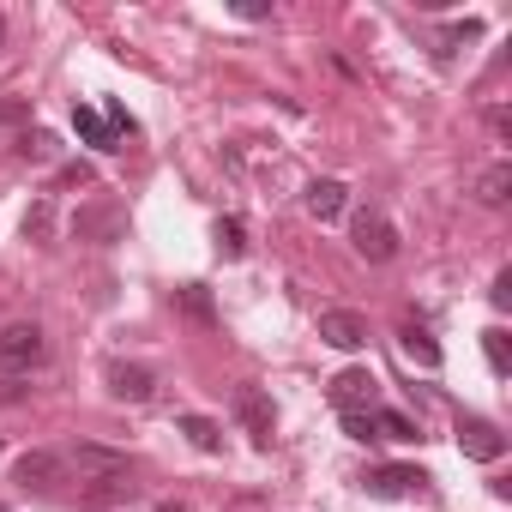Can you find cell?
I'll list each match as a JSON object with an SVG mask.
<instances>
[{
	"mask_svg": "<svg viewBox=\"0 0 512 512\" xmlns=\"http://www.w3.org/2000/svg\"><path fill=\"white\" fill-rule=\"evenodd\" d=\"M181 434L199 446V452H223V428L211 416H181Z\"/></svg>",
	"mask_w": 512,
	"mask_h": 512,
	"instance_id": "e0dca14e",
	"label": "cell"
},
{
	"mask_svg": "<svg viewBox=\"0 0 512 512\" xmlns=\"http://www.w3.org/2000/svg\"><path fill=\"white\" fill-rule=\"evenodd\" d=\"M476 37H482V19H464V25H452V31L440 37V55H452L458 43H476Z\"/></svg>",
	"mask_w": 512,
	"mask_h": 512,
	"instance_id": "44dd1931",
	"label": "cell"
},
{
	"mask_svg": "<svg viewBox=\"0 0 512 512\" xmlns=\"http://www.w3.org/2000/svg\"><path fill=\"white\" fill-rule=\"evenodd\" d=\"M73 127H79V139H85V145H97V151H121V139L109 133V121H103L91 103H73Z\"/></svg>",
	"mask_w": 512,
	"mask_h": 512,
	"instance_id": "5bb4252c",
	"label": "cell"
},
{
	"mask_svg": "<svg viewBox=\"0 0 512 512\" xmlns=\"http://www.w3.org/2000/svg\"><path fill=\"white\" fill-rule=\"evenodd\" d=\"M157 392V374L151 368H139V362H115L109 368V398L115 404H145Z\"/></svg>",
	"mask_w": 512,
	"mask_h": 512,
	"instance_id": "30bf717a",
	"label": "cell"
},
{
	"mask_svg": "<svg viewBox=\"0 0 512 512\" xmlns=\"http://www.w3.org/2000/svg\"><path fill=\"white\" fill-rule=\"evenodd\" d=\"M43 356H49V338L37 320H13L0 332V368L7 374H31V368H43Z\"/></svg>",
	"mask_w": 512,
	"mask_h": 512,
	"instance_id": "7a4b0ae2",
	"label": "cell"
},
{
	"mask_svg": "<svg viewBox=\"0 0 512 512\" xmlns=\"http://www.w3.org/2000/svg\"><path fill=\"white\" fill-rule=\"evenodd\" d=\"M0 49H7V19H0Z\"/></svg>",
	"mask_w": 512,
	"mask_h": 512,
	"instance_id": "4316f807",
	"label": "cell"
},
{
	"mask_svg": "<svg viewBox=\"0 0 512 512\" xmlns=\"http://www.w3.org/2000/svg\"><path fill=\"white\" fill-rule=\"evenodd\" d=\"M181 308H187L193 320H211V302H205V290H199V284H187V290H181Z\"/></svg>",
	"mask_w": 512,
	"mask_h": 512,
	"instance_id": "7402d4cb",
	"label": "cell"
},
{
	"mask_svg": "<svg viewBox=\"0 0 512 512\" xmlns=\"http://www.w3.org/2000/svg\"><path fill=\"white\" fill-rule=\"evenodd\" d=\"M482 350H488V368H494V374H506V368H512V350H506V332H500V326H488V332H482Z\"/></svg>",
	"mask_w": 512,
	"mask_h": 512,
	"instance_id": "ffe728a7",
	"label": "cell"
},
{
	"mask_svg": "<svg viewBox=\"0 0 512 512\" xmlns=\"http://www.w3.org/2000/svg\"><path fill=\"white\" fill-rule=\"evenodd\" d=\"M13 476H19L25 488H55V482H67V452L37 446V452H25V458L13 464Z\"/></svg>",
	"mask_w": 512,
	"mask_h": 512,
	"instance_id": "ba28073f",
	"label": "cell"
},
{
	"mask_svg": "<svg viewBox=\"0 0 512 512\" xmlns=\"http://www.w3.org/2000/svg\"><path fill=\"white\" fill-rule=\"evenodd\" d=\"M302 205H308V217H320V223H332V217H344V205H350V187L344 181H314L308 193H302Z\"/></svg>",
	"mask_w": 512,
	"mask_h": 512,
	"instance_id": "7c38bea8",
	"label": "cell"
},
{
	"mask_svg": "<svg viewBox=\"0 0 512 512\" xmlns=\"http://www.w3.org/2000/svg\"><path fill=\"white\" fill-rule=\"evenodd\" d=\"M49 229H55V205L37 199V205L25 211V235H31V241H49Z\"/></svg>",
	"mask_w": 512,
	"mask_h": 512,
	"instance_id": "d6986e66",
	"label": "cell"
},
{
	"mask_svg": "<svg viewBox=\"0 0 512 512\" xmlns=\"http://www.w3.org/2000/svg\"><path fill=\"white\" fill-rule=\"evenodd\" d=\"M506 193H512V163H494V169H482V181H476V199H482V205H506Z\"/></svg>",
	"mask_w": 512,
	"mask_h": 512,
	"instance_id": "9a60e30c",
	"label": "cell"
},
{
	"mask_svg": "<svg viewBox=\"0 0 512 512\" xmlns=\"http://www.w3.org/2000/svg\"><path fill=\"white\" fill-rule=\"evenodd\" d=\"M235 13H241V19H272V7H266V0H241Z\"/></svg>",
	"mask_w": 512,
	"mask_h": 512,
	"instance_id": "484cf974",
	"label": "cell"
},
{
	"mask_svg": "<svg viewBox=\"0 0 512 512\" xmlns=\"http://www.w3.org/2000/svg\"><path fill=\"white\" fill-rule=\"evenodd\" d=\"M350 241H356V253H362L368 266L398 260V229H392V217H386V211H374V205H362V211L350 217Z\"/></svg>",
	"mask_w": 512,
	"mask_h": 512,
	"instance_id": "6da1fadb",
	"label": "cell"
},
{
	"mask_svg": "<svg viewBox=\"0 0 512 512\" xmlns=\"http://www.w3.org/2000/svg\"><path fill=\"white\" fill-rule=\"evenodd\" d=\"M458 452H464L470 464H500V458H506V434H500L488 416H464V422H458Z\"/></svg>",
	"mask_w": 512,
	"mask_h": 512,
	"instance_id": "8992f818",
	"label": "cell"
},
{
	"mask_svg": "<svg viewBox=\"0 0 512 512\" xmlns=\"http://www.w3.org/2000/svg\"><path fill=\"white\" fill-rule=\"evenodd\" d=\"M320 338H326L332 350H362V344H368V320L350 314V308H326V314H320Z\"/></svg>",
	"mask_w": 512,
	"mask_h": 512,
	"instance_id": "9c48e42d",
	"label": "cell"
},
{
	"mask_svg": "<svg viewBox=\"0 0 512 512\" xmlns=\"http://www.w3.org/2000/svg\"><path fill=\"white\" fill-rule=\"evenodd\" d=\"M488 302H494V308H512V272H500V278H494V290H488Z\"/></svg>",
	"mask_w": 512,
	"mask_h": 512,
	"instance_id": "cb8c5ba5",
	"label": "cell"
},
{
	"mask_svg": "<svg viewBox=\"0 0 512 512\" xmlns=\"http://www.w3.org/2000/svg\"><path fill=\"white\" fill-rule=\"evenodd\" d=\"M235 422H241V434L253 440V446H272V434H278V416H272V398L260 392V386H235Z\"/></svg>",
	"mask_w": 512,
	"mask_h": 512,
	"instance_id": "3957f363",
	"label": "cell"
},
{
	"mask_svg": "<svg viewBox=\"0 0 512 512\" xmlns=\"http://www.w3.org/2000/svg\"><path fill=\"white\" fill-rule=\"evenodd\" d=\"M121 229H127V211H121L115 199H91V205L73 211V235H79V241L109 247V241H121Z\"/></svg>",
	"mask_w": 512,
	"mask_h": 512,
	"instance_id": "277c9868",
	"label": "cell"
},
{
	"mask_svg": "<svg viewBox=\"0 0 512 512\" xmlns=\"http://www.w3.org/2000/svg\"><path fill=\"white\" fill-rule=\"evenodd\" d=\"M380 434H386V440H416V422L398 416V410H380V416H374V440H380Z\"/></svg>",
	"mask_w": 512,
	"mask_h": 512,
	"instance_id": "ac0fdd59",
	"label": "cell"
},
{
	"mask_svg": "<svg viewBox=\"0 0 512 512\" xmlns=\"http://www.w3.org/2000/svg\"><path fill=\"white\" fill-rule=\"evenodd\" d=\"M332 404H338L344 416H374V404H380V380H374L368 368H344V374L332 380Z\"/></svg>",
	"mask_w": 512,
	"mask_h": 512,
	"instance_id": "5b68a950",
	"label": "cell"
},
{
	"mask_svg": "<svg viewBox=\"0 0 512 512\" xmlns=\"http://www.w3.org/2000/svg\"><path fill=\"white\" fill-rule=\"evenodd\" d=\"M398 344H404V356H410V362H422V368H440V344H434L422 326H404V332H398Z\"/></svg>",
	"mask_w": 512,
	"mask_h": 512,
	"instance_id": "2e32d148",
	"label": "cell"
},
{
	"mask_svg": "<svg viewBox=\"0 0 512 512\" xmlns=\"http://www.w3.org/2000/svg\"><path fill=\"white\" fill-rule=\"evenodd\" d=\"M139 494V482H133V470H115V476H97L91 488H79V506H115V500H133Z\"/></svg>",
	"mask_w": 512,
	"mask_h": 512,
	"instance_id": "4fadbf2b",
	"label": "cell"
},
{
	"mask_svg": "<svg viewBox=\"0 0 512 512\" xmlns=\"http://www.w3.org/2000/svg\"><path fill=\"white\" fill-rule=\"evenodd\" d=\"M217 247H223V253H241V223H235V217L217 223Z\"/></svg>",
	"mask_w": 512,
	"mask_h": 512,
	"instance_id": "603a6c76",
	"label": "cell"
},
{
	"mask_svg": "<svg viewBox=\"0 0 512 512\" xmlns=\"http://www.w3.org/2000/svg\"><path fill=\"white\" fill-rule=\"evenodd\" d=\"M344 428H350V440H374V416H344Z\"/></svg>",
	"mask_w": 512,
	"mask_h": 512,
	"instance_id": "d4e9b609",
	"label": "cell"
},
{
	"mask_svg": "<svg viewBox=\"0 0 512 512\" xmlns=\"http://www.w3.org/2000/svg\"><path fill=\"white\" fill-rule=\"evenodd\" d=\"M362 488H368V494H380V500L422 494V488H428V470H416V464H380V470H368V476H362Z\"/></svg>",
	"mask_w": 512,
	"mask_h": 512,
	"instance_id": "52a82bcc",
	"label": "cell"
},
{
	"mask_svg": "<svg viewBox=\"0 0 512 512\" xmlns=\"http://www.w3.org/2000/svg\"><path fill=\"white\" fill-rule=\"evenodd\" d=\"M67 470H79V482H97V476L133 470V464H127V452H109V446H79V452H67Z\"/></svg>",
	"mask_w": 512,
	"mask_h": 512,
	"instance_id": "8fae6325",
	"label": "cell"
}]
</instances>
